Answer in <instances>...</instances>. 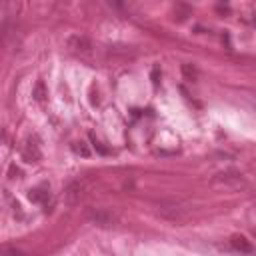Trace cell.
<instances>
[{
  "label": "cell",
  "instance_id": "obj_11",
  "mask_svg": "<svg viewBox=\"0 0 256 256\" xmlns=\"http://www.w3.org/2000/svg\"><path fill=\"white\" fill-rule=\"evenodd\" d=\"M108 54L110 56H132V50L128 46H110Z\"/></svg>",
  "mask_w": 256,
  "mask_h": 256
},
{
  "label": "cell",
  "instance_id": "obj_3",
  "mask_svg": "<svg viewBox=\"0 0 256 256\" xmlns=\"http://www.w3.org/2000/svg\"><path fill=\"white\" fill-rule=\"evenodd\" d=\"M86 216L92 224H98V226H110L116 220V216L110 210H104V208H88Z\"/></svg>",
  "mask_w": 256,
  "mask_h": 256
},
{
  "label": "cell",
  "instance_id": "obj_2",
  "mask_svg": "<svg viewBox=\"0 0 256 256\" xmlns=\"http://www.w3.org/2000/svg\"><path fill=\"white\" fill-rule=\"evenodd\" d=\"M212 184L216 188H242L246 182L242 178L240 172L236 170H226V172H218L214 178H212Z\"/></svg>",
  "mask_w": 256,
  "mask_h": 256
},
{
  "label": "cell",
  "instance_id": "obj_8",
  "mask_svg": "<svg viewBox=\"0 0 256 256\" xmlns=\"http://www.w3.org/2000/svg\"><path fill=\"white\" fill-rule=\"evenodd\" d=\"M40 148H38V144H34L32 140H28L26 144H24V148H22V158L26 160V162H36V160H40Z\"/></svg>",
  "mask_w": 256,
  "mask_h": 256
},
{
  "label": "cell",
  "instance_id": "obj_12",
  "mask_svg": "<svg viewBox=\"0 0 256 256\" xmlns=\"http://www.w3.org/2000/svg\"><path fill=\"white\" fill-rule=\"evenodd\" d=\"M0 256H26V254L20 248H16V246H2Z\"/></svg>",
  "mask_w": 256,
  "mask_h": 256
},
{
  "label": "cell",
  "instance_id": "obj_15",
  "mask_svg": "<svg viewBox=\"0 0 256 256\" xmlns=\"http://www.w3.org/2000/svg\"><path fill=\"white\" fill-rule=\"evenodd\" d=\"M90 140H92V146H94V148H96L100 154H106V152H108V150H106V148H104V146H102V144L96 140V136H94V134H90Z\"/></svg>",
  "mask_w": 256,
  "mask_h": 256
},
{
  "label": "cell",
  "instance_id": "obj_6",
  "mask_svg": "<svg viewBox=\"0 0 256 256\" xmlns=\"http://www.w3.org/2000/svg\"><path fill=\"white\" fill-rule=\"evenodd\" d=\"M230 246H232L236 252H240V254H246V256L254 254V246H252V242H250V240H246L244 236H232Z\"/></svg>",
  "mask_w": 256,
  "mask_h": 256
},
{
  "label": "cell",
  "instance_id": "obj_4",
  "mask_svg": "<svg viewBox=\"0 0 256 256\" xmlns=\"http://www.w3.org/2000/svg\"><path fill=\"white\" fill-rule=\"evenodd\" d=\"M68 48L72 50V52H76V54H80V56H86V54H90L92 52V42L86 38V36H70L68 38Z\"/></svg>",
  "mask_w": 256,
  "mask_h": 256
},
{
  "label": "cell",
  "instance_id": "obj_10",
  "mask_svg": "<svg viewBox=\"0 0 256 256\" xmlns=\"http://www.w3.org/2000/svg\"><path fill=\"white\" fill-rule=\"evenodd\" d=\"M32 96H34V100H36V102H42V100L48 96L44 82H36V84H34V88H32Z\"/></svg>",
  "mask_w": 256,
  "mask_h": 256
},
{
  "label": "cell",
  "instance_id": "obj_7",
  "mask_svg": "<svg viewBox=\"0 0 256 256\" xmlns=\"http://www.w3.org/2000/svg\"><path fill=\"white\" fill-rule=\"evenodd\" d=\"M28 198H30V202H34V204H46L48 198H50V188H48L46 184H42V186H38V188H32L30 194H28Z\"/></svg>",
  "mask_w": 256,
  "mask_h": 256
},
{
  "label": "cell",
  "instance_id": "obj_1",
  "mask_svg": "<svg viewBox=\"0 0 256 256\" xmlns=\"http://www.w3.org/2000/svg\"><path fill=\"white\" fill-rule=\"evenodd\" d=\"M156 212L164 220H170L176 224H182L190 218V208L182 200H174V198H166V200L156 202Z\"/></svg>",
  "mask_w": 256,
  "mask_h": 256
},
{
  "label": "cell",
  "instance_id": "obj_5",
  "mask_svg": "<svg viewBox=\"0 0 256 256\" xmlns=\"http://www.w3.org/2000/svg\"><path fill=\"white\" fill-rule=\"evenodd\" d=\"M64 198H66V202H68L70 206L78 204V202L84 198V186H82L78 180L70 182V184L66 186V190H64Z\"/></svg>",
  "mask_w": 256,
  "mask_h": 256
},
{
  "label": "cell",
  "instance_id": "obj_13",
  "mask_svg": "<svg viewBox=\"0 0 256 256\" xmlns=\"http://www.w3.org/2000/svg\"><path fill=\"white\" fill-rule=\"evenodd\" d=\"M72 150H74L76 154L84 156V158H86V156H90V150H88V146H86L84 142H74V144H72Z\"/></svg>",
  "mask_w": 256,
  "mask_h": 256
},
{
  "label": "cell",
  "instance_id": "obj_9",
  "mask_svg": "<svg viewBox=\"0 0 256 256\" xmlns=\"http://www.w3.org/2000/svg\"><path fill=\"white\" fill-rule=\"evenodd\" d=\"M182 76H184V80H188V82L198 80V70H196V66H194V64H182Z\"/></svg>",
  "mask_w": 256,
  "mask_h": 256
},
{
  "label": "cell",
  "instance_id": "obj_14",
  "mask_svg": "<svg viewBox=\"0 0 256 256\" xmlns=\"http://www.w3.org/2000/svg\"><path fill=\"white\" fill-rule=\"evenodd\" d=\"M150 80H152L154 86H158V82H160V68H158V66L152 68V72H150Z\"/></svg>",
  "mask_w": 256,
  "mask_h": 256
}]
</instances>
